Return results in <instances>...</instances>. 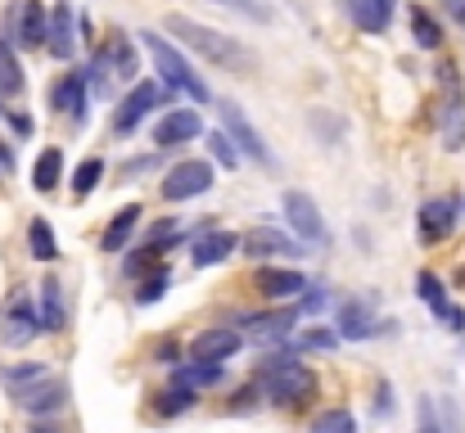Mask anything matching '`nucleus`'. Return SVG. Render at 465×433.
I'll list each match as a JSON object with an SVG mask.
<instances>
[{
	"label": "nucleus",
	"mask_w": 465,
	"mask_h": 433,
	"mask_svg": "<svg viewBox=\"0 0 465 433\" xmlns=\"http://www.w3.org/2000/svg\"><path fill=\"white\" fill-rule=\"evenodd\" d=\"M163 27H167L185 50L203 54V59H208L213 68H222V73L249 77V73L258 68V54H253L249 45H240L235 36H222V32H213V27H203V23H194V18H185V14H167Z\"/></svg>",
	"instance_id": "nucleus-1"
},
{
	"label": "nucleus",
	"mask_w": 465,
	"mask_h": 433,
	"mask_svg": "<svg viewBox=\"0 0 465 433\" xmlns=\"http://www.w3.org/2000/svg\"><path fill=\"white\" fill-rule=\"evenodd\" d=\"M253 384L281 407H308L316 398V375L299 361V352H272L253 366Z\"/></svg>",
	"instance_id": "nucleus-2"
},
{
	"label": "nucleus",
	"mask_w": 465,
	"mask_h": 433,
	"mask_svg": "<svg viewBox=\"0 0 465 433\" xmlns=\"http://www.w3.org/2000/svg\"><path fill=\"white\" fill-rule=\"evenodd\" d=\"M141 41H145V50H150V59H154V73L172 86V91H181L190 104H208V100H213V91L203 86V77L185 64V54H181L167 36H158V32H141Z\"/></svg>",
	"instance_id": "nucleus-3"
},
{
	"label": "nucleus",
	"mask_w": 465,
	"mask_h": 433,
	"mask_svg": "<svg viewBox=\"0 0 465 433\" xmlns=\"http://www.w3.org/2000/svg\"><path fill=\"white\" fill-rule=\"evenodd\" d=\"M208 190H213V162H203V158L176 162V167L167 172V181H163V199H167V203H185V199H199V194H208Z\"/></svg>",
	"instance_id": "nucleus-4"
},
{
	"label": "nucleus",
	"mask_w": 465,
	"mask_h": 433,
	"mask_svg": "<svg viewBox=\"0 0 465 433\" xmlns=\"http://www.w3.org/2000/svg\"><path fill=\"white\" fill-rule=\"evenodd\" d=\"M281 208H285V221L294 226L299 240H308V244H330V231H325L321 208H316V199H312L308 190H285V194H281Z\"/></svg>",
	"instance_id": "nucleus-5"
},
{
	"label": "nucleus",
	"mask_w": 465,
	"mask_h": 433,
	"mask_svg": "<svg viewBox=\"0 0 465 433\" xmlns=\"http://www.w3.org/2000/svg\"><path fill=\"white\" fill-rule=\"evenodd\" d=\"M167 100V91L158 86V82H136L132 91H127V100L118 104V113H114V132L118 136H132L145 118H150V109H158Z\"/></svg>",
	"instance_id": "nucleus-6"
},
{
	"label": "nucleus",
	"mask_w": 465,
	"mask_h": 433,
	"mask_svg": "<svg viewBox=\"0 0 465 433\" xmlns=\"http://www.w3.org/2000/svg\"><path fill=\"white\" fill-rule=\"evenodd\" d=\"M217 109H222V132L235 141V149H240V153L258 158L262 167H272V162H276V158H272V149H267V144H262V136H258V127L244 118V109H240L235 100H222Z\"/></svg>",
	"instance_id": "nucleus-7"
},
{
	"label": "nucleus",
	"mask_w": 465,
	"mask_h": 433,
	"mask_svg": "<svg viewBox=\"0 0 465 433\" xmlns=\"http://www.w3.org/2000/svg\"><path fill=\"white\" fill-rule=\"evenodd\" d=\"M244 253L253 258V262H272V258H308V249L299 244V235H285V231H276V226H253L249 235H244Z\"/></svg>",
	"instance_id": "nucleus-8"
},
{
	"label": "nucleus",
	"mask_w": 465,
	"mask_h": 433,
	"mask_svg": "<svg viewBox=\"0 0 465 433\" xmlns=\"http://www.w3.org/2000/svg\"><path fill=\"white\" fill-rule=\"evenodd\" d=\"M244 348V334L235 325H208L190 339V361H231Z\"/></svg>",
	"instance_id": "nucleus-9"
},
{
	"label": "nucleus",
	"mask_w": 465,
	"mask_h": 433,
	"mask_svg": "<svg viewBox=\"0 0 465 433\" xmlns=\"http://www.w3.org/2000/svg\"><path fill=\"white\" fill-rule=\"evenodd\" d=\"M253 285L262 289V298H272V302H290V298L299 302L312 289V280L299 267H267V262H262V267L253 271Z\"/></svg>",
	"instance_id": "nucleus-10"
},
{
	"label": "nucleus",
	"mask_w": 465,
	"mask_h": 433,
	"mask_svg": "<svg viewBox=\"0 0 465 433\" xmlns=\"http://www.w3.org/2000/svg\"><path fill=\"white\" fill-rule=\"evenodd\" d=\"M14 402H18L27 416L45 420V416H54V411H64V407H68V384H64V379H54V375H45L41 384L18 389V393H14Z\"/></svg>",
	"instance_id": "nucleus-11"
},
{
	"label": "nucleus",
	"mask_w": 465,
	"mask_h": 433,
	"mask_svg": "<svg viewBox=\"0 0 465 433\" xmlns=\"http://www.w3.org/2000/svg\"><path fill=\"white\" fill-rule=\"evenodd\" d=\"M457 217H461V208H457V199H448V194L420 203V221H416L420 244H439V240H448V235L457 231Z\"/></svg>",
	"instance_id": "nucleus-12"
},
{
	"label": "nucleus",
	"mask_w": 465,
	"mask_h": 433,
	"mask_svg": "<svg viewBox=\"0 0 465 433\" xmlns=\"http://www.w3.org/2000/svg\"><path fill=\"white\" fill-rule=\"evenodd\" d=\"M50 36V14L41 9V0H18L14 9V41L23 50H41Z\"/></svg>",
	"instance_id": "nucleus-13"
},
{
	"label": "nucleus",
	"mask_w": 465,
	"mask_h": 433,
	"mask_svg": "<svg viewBox=\"0 0 465 433\" xmlns=\"http://www.w3.org/2000/svg\"><path fill=\"white\" fill-rule=\"evenodd\" d=\"M240 244H244V240H240L235 231H208V235H199V240H194L190 262H194V267H203V271H208V267H222V262H231V258L240 253Z\"/></svg>",
	"instance_id": "nucleus-14"
},
{
	"label": "nucleus",
	"mask_w": 465,
	"mask_h": 433,
	"mask_svg": "<svg viewBox=\"0 0 465 433\" xmlns=\"http://www.w3.org/2000/svg\"><path fill=\"white\" fill-rule=\"evenodd\" d=\"M199 132H203V123H199L194 109H172V113H163L154 123V144L158 149H176V144L194 141Z\"/></svg>",
	"instance_id": "nucleus-15"
},
{
	"label": "nucleus",
	"mask_w": 465,
	"mask_h": 433,
	"mask_svg": "<svg viewBox=\"0 0 465 433\" xmlns=\"http://www.w3.org/2000/svg\"><path fill=\"white\" fill-rule=\"evenodd\" d=\"M50 104L82 127L86 123V73H64L54 82V91H50Z\"/></svg>",
	"instance_id": "nucleus-16"
},
{
	"label": "nucleus",
	"mask_w": 465,
	"mask_h": 433,
	"mask_svg": "<svg viewBox=\"0 0 465 433\" xmlns=\"http://www.w3.org/2000/svg\"><path fill=\"white\" fill-rule=\"evenodd\" d=\"M334 325H339V339L361 343V339H371V334H375V311H371V302H366V298H348V302L339 307Z\"/></svg>",
	"instance_id": "nucleus-17"
},
{
	"label": "nucleus",
	"mask_w": 465,
	"mask_h": 433,
	"mask_svg": "<svg viewBox=\"0 0 465 433\" xmlns=\"http://www.w3.org/2000/svg\"><path fill=\"white\" fill-rule=\"evenodd\" d=\"M41 334V316H36V307L32 302H14L9 307V316H5V330H0V339H5V348H27L32 339Z\"/></svg>",
	"instance_id": "nucleus-18"
},
{
	"label": "nucleus",
	"mask_w": 465,
	"mask_h": 433,
	"mask_svg": "<svg viewBox=\"0 0 465 433\" xmlns=\"http://www.w3.org/2000/svg\"><path fill=\"white\" fill-rule=\"evenodd\" d=\"M36 316L45 334H64L68 330V307H64V285L59 280H41L36 289Z\"/></svg>",
	"instance_id": "nucleus-19"
},
{
	"label": "nucleus",
	"mask_w": 465,
	"mask_h": 433,
	"mask_svg": "<svg viewBox=\"0 0 465 433\" xmlns=\"http://www.w3.org/2000/svg\"><path fill=\"white\" fill-rule=\"evenodd\" d=\"M45 50H50L54 59H73V50H77V36H73V5H68V0H59V5L50 9V36H45Z\"/></svg>",
	"instance_id": "nucleus-20"
},
{
	"label": "nucleus",
	"mask_w": 465,
	"mask_h": 433,
	"mask_svg": "<svg viewBox=\"0 0 465 433\" xmlns=\"http://www.w3.org/2000/svg\"><path fill=\"white\" fill-rule=\"evenodd\" d=\"M226 379V361H181V366H172V384L176 389H213V384H222Z\"/></svg>",
	"instance_id": "nucleus-21"
},
{
	"label": "nucleus",
	"mask_w": 465,
	"mask_h": 433,
	"mask_svg": "<svg viewBox=\"0 0 465 433\" xmlns=\"http://www.w3.org/2000/svg\"><path fill=\"white\" fill-rule=\"evenodd\" d=\"M141 217H145V212H141V203L118 208V212H114V221H109V226H104V235H100V249H104V253H123V249H127V240H132V231L141 226Z\"/></svg>",
	"instance_id": "nucleus-22"
},
{
	"label": "nucleus",
	"mask_w": 465,
	"mask_h": 433,
	"mask_svg": "<svg viewBox=\"0 0 465 433\" xmlns=\"http://www.w3.org/2000/svg\"><path fill=\"white\" fill-rule=\"evenodd\" d=\"M393 5L398 0H348V14L361 32H389L393 23Z\"/></svg>",
	"instance_id": "nucleus-23"
},
{
	"label": "nucleus",
	"mask_w": 465,
	"mask_h": 433,
	"mask_svg": "<svg viewBox=\"0 0 465 433\" xmlns=\"http://www.w3.org/2000/svg\"><path fill=\"white\" fill-rule=\"evenodd\" d=\"M59 181H64V149L45 144V149L36 153V162H32V190H36V194H50Z\"/></svg>",
	"instance_id": "nucleus-24"
},
{
	"label": "nucleus",
	"mask_w": 465,
	"mask_h": 433,
	"mask_svg": "<svg viewBox=\"0 0 465 433\" xmlns=\"http://www.w3.org/2000/svg\"><path fill=\"white\" fill-rule=\"evenodd\" d=\"M294 320H299V307H290V311H262V316H249L244 325H249L262 343H272V339H285V334L294 330Z\"/></svg>",
	"instance_id": "nucleus-25"
},
{
	"label": "nucleus",
	"mask_w": 465,
	"mask_h": 433,
	"mask_svg": "<svg viewBox=\"0 0 465 433\" xmlns=\"http://www.w3.org/2000/svg\"><path fill=\"white\" fill-rule=\"evenodd\" d=\"M27 249H32L36 262H59V240H54V226H50L45 217H32V226H27Z\"/></svg>",
	"instance_id": "nucleus-26"
},
{
	"label": "nucleus",
	"mask_w": 465,
	"mask_h": 433,
	"mask_svg": "<svg viewBox=\"0 0 465 433\" xmlns=\"http://www.w3.org/2000/svg\"><path fill=\"white\" fill-rule=\"evenodd\" d=\"M50 370H45V361H18V366H0V384L9 389V393H18V389H32V384H41Z\"/></svg>",
	"instance_id": "nucleus-27"
},
{
	"label": "nucleus",
	"mask_w": 465,
	"mask_h": 433,
	"mask_svg": "<svg viewBox=\"0 0 465 433\" xmlns=\"http://www.w3.org/2000/svg\"><path fill=\"white\" fill-rule=\"evenodd\" d=\"M411 36H416L420 50H439V45H443V27H439V18H434L430 9H420V5H411Z\"/></svg>",
	"instance_id": "nucleus-28"
},
{
	"label": "nucleus",
	"mask_w": 465,
	"mask_h": 433,
	"mask_svg": "<svg viewBox=\"0 0 465 433\" xmlns=\"http://www.w3.org/2000/svg\"><path fill=\"white\" fill-rule=\"evenodd\" d=\"M100 181H104V158H82L77 172H73V181H68V185H73V199H77V203L91 199Z\"/></svg>",
	"instance_id": "nucleus-29"
},
{
	"label": "nucleus",
	"mask_w": 465,
	"mask_h": 433,
	"mask_svg": "<svg viewBox=\"0 0 465 433\" xmlns=\"http://www.w3.org/2000/svg\"><path fill=\"white\" fill-rule=\"evenodd\" d=\"M199 407V398H194V389H163L154 398V411L163 416V420H172V416H185V411H194Z\"/></svg>",
	"instance_id": "nucleus-30"
},
{
	"label": "nucleus",
	"mask_w": 465,
	"mask_h": 433,
	"mask_svg": "<svg viewBox=\"0 0 465 433\" xmlns=\"http://www.w3.org/2000/svg\"><path fill=\"white\" fill-rule=\"evenodd\" d=\"M416 293L425 298V307H430L439 320L448 316V307H452V302H448V285H443L434 271H420V276H416Z\"/></svg>",
	"instance_id": "nucleus-31"
},
{
	"label": "nucleus",
	"mask_w": 465,
	"mask_h": 433,
	"mask_svg": "<svg viewBox=\"0 0 465 433\" xmlns=\"http://www.w3.org/2000/svg\"><path fill=\"white\" fill-rule=\"evenodd\" d=\"M23 95V68H18V54L0 41V100H14Z\"/></svg>",
	"instance_id": "nucleus-32"
},
{
	"label": "nucleus",
	"mask_w": 465,
	"mask_h": 433,
	"mask_svg": "<svg viewBox=\"0 0 465 433\" xmlns=\"http://www.w3.org/2000/svg\"><path fill=\"white\" fill-rule=\"evenodd\" d=\"M334 348H339V330H330V325H308L294 339V352H334Z\"/></svg>",
	"instance_id": "nucleus-33"
},
{
	"label": "nucleus",
	"mask_w": 465,
	"mask_h": 433,
	"mask_svg": "<svg viewBox=\"0 0 465 433\" xmlns=\"http://www.w3.org/2000/svg\"><path fill=\"white\" fill-rule=\"evenodd\" d=\"M312 433H357V416L348 407H330L312 420Z\"/></svg>",
	"instance_id": "nucleus-34"
},
{
	"label": "nucleus",
	"mask_w": 465,
	"mask_h": 433,
	"mask_svg": "<svg viewBox=\"0 0 465 433\" xmlns=\"http://www.w3.org/2000/svg\"><path fill=\"white\" fill-rule=\"evenodd\" d=\"M114 36H118V41L109 45V54H114V68H118V77H123V82H136V77H141V64H136V50H132V45L123 41V32H114Z\"/></svg>",
	"instance_id": "nucleus-35"
},
{
	"label": "nucleus",
	"mask_w": 465,
	"mask_h": 433,
	"mask_svg": "<svg viewBox=\"0 0 465 433\" xmlns=\"http://www.w3.org/2000/svg\"><path fill=\"white\" fill-rule=\"evenodd\" d=\"M208 149H213V158H217V162H222L226 172H231V167H240V149H235V141H231V136H226L222 127H217V132L208 136Z\"/></svg>",
	"instance_id": "nucleus-36"
},
{
	"label": "nucleus",
	"mask_w": 465,
	"mask_h": 433,
	"mask_svg": "<svg viewBox=\"0 0 465 433\" xmlns=\"http://www.w3.org/2000/svg\"><path fill=\"white\" fill-rule=\"evenodd\" d=\"M167 285H172V276L158 267L154 276H145V280H141V289H136V302H141V307H154L158 298L167 293Z\"/></svg>",
	"instance_id": "nucleus-37"
},
{
	"label": "nucleus",
	"mask_w": 465,
	"mask_h": 433,
	"mask_svg": "<svg viewBox=\"0 0 465 433\" xmlns=\"http://www.w3.org/2000/svg\"><path fill=\"white\" fill-rule=\"evenodd\" d=\"M416 433H443L439 429V416H434V402H430V398H420V402H416Z\"/></svg>",
	"instance_id": "nucleus-38"
},
{
	"label": "nucleus",
	"mask_w": 465,
	"mask_h": 433,
	"mask_svg": "<svg viewBox=\"0 0 465 433\" xmlns=\"http://www.w3.org/2000/svg\"><path fill=\"white\" fill-rule=\"evenodd\" d=\"M258 398H262V389H258V384H249V389H240V393H235L231 411H235V416H249V411L258 407Z\"/></svg>",
	"instance_id": "nucleus-39"
},
{
	"label": "nucleus",
	"mask_w": 465,
	"mask_h": 433,
	"mask_svg": "<svg viewBox=\"0 0 465 433\" xmlns=\"http://www.w3.org/2000/svg\"><path fill=\"white\" fill-rule=\"evenodd\" d=\"M154 361H158V366H181L185 357H181V348H176L172 339H163V343L154 348Z\"/></svg>",
	"instance_id": "nucleus-40"
},
{
	"label": "nucleus",
	"mask_w": 465,
	"mask_h": 433,
	"mask_svg": "<svg viewBox=\"0 0 465 433\" xmlns=\"http://www.w3.org/2000/svg\"><path fill=\"white\" fill-rule=\"evenodd\" d=\"M325 302H330V293H325V289H321V285H312L308 293L299 298V311H321Z\"/></svg>",
	"instance_id": "nucleus-41"
},
{
	"label": "nucleus",
	"mask_w": 465,
	"mask_h": 433,
	"mask_svg": "<svg viewBox=\"0 0 465 433\" xmlns=\"http://www.w3.org/2000/svg\"><path fill=\"white\" fill-rule=\"evenodd\" d=\"M154 153H145V158H132V162H127V167H123V176H141V172H154Z\"/></svg>",
	"instance_id": "nucleus-42"
},
{
	"label": "nucleus",
	"mask_w": 465,
	"mask_h": 433,
	"mask_svg": "<svg viewBox=\"0 0 465 433\" xmlns=\"http://www.w3.org/2000/svg\"><path fill=\"white\" fill-rule=\"evenodd\" d=\"M443 320H448V330H457V334H461L465 330V307H448V316H443Z\"/></svg>",
	"instance_id": "nucleus-43"
},
{
	"label": "nucleus",
	"mask_w": 465,
	"mask_h": 433,
	"mask_svg": "<svg viewBox=\"0 0 465 433\" xmlns=\"http://www.w3.org/2000/svg\"><path fill=\"white\" fill-rule=\"evenodd\" d=\"M375 407H380V416L393 411V402H389V384H380V402H375Z\"/></svg>",
	"instance_id": "nucleus-44"
},
{
	"label": "nucleus",
	"mask_w": 465,
	"mask_h": 433,
	"mask_svg": "<svg viewBox=\"0 0 465 433\" xmlns=\"http://www.w3.org/2000/svg\"><path fill=\"white\" fill-rule=\"evenodd\" d=\"M213 5H231V9H240V14H258L249 0H213Z\"/></svg>",
	"instance_id": "nucleus-45"
},
{
	"label": "nucleus",
	"mask_w": 465,
	"mask_h": 433,
	"mask_svg": "<svg viewBox=\"0 0 465 433\" xmlns=\"http://www.w3.org/2000/svg\"><path fill=\"white\" fill-rule=\"evenodd\" d=\"M0 172H5V176H9V172H14V153H9V149H5V144H0Z\"/></svg>",
	"instance_id": "nucleus-46"
},
{
	"label": "nucleus",
	"mask_w": 465,
	"mask_h": 433,
	"mask_svg": "<svg viewBox=\"0 0 465 433\" xmlns=\"http://www.w3.org/2000/svg\"><path fill=\"white\" fill-rule=\"evenodd\" d=\"M14 132H18V136H27V132H32V118H23V113H18V118H14Z\"/></svg>",
	"instance_id": "nucleus-47"
},
{
	"label": "nucleus",
	"mask_w": 465,
	"mask_h": 433,
	"mask_svg": "<svg viewBox=\"0 0 465 433\" xmlns=\"http://www.w3.org/2000/svg\"><path fill=\"white\" fill-rule=\"evenodd\" d=\"M32 433H64V429H59V425H50V420H36V425H32Z\"/></svg>",
	"instance_id": "nucleus-48"
},
{
	"label": "nucleus",
	"mask_w": 465,
	"mask_h": 433,
	"mask_svg": "<svg viewBox=\"0 0 465 433\" xmlns=\"http://www.w3.org/2000/svg\"><path fill=\"white\" fill-rule=\"evenodd\" d=\"M452 14H457V23H461V27H465V5H457V9H452Z\"/></svg>",
	"instance_id": "nucleus-49"
}]
</instances>
